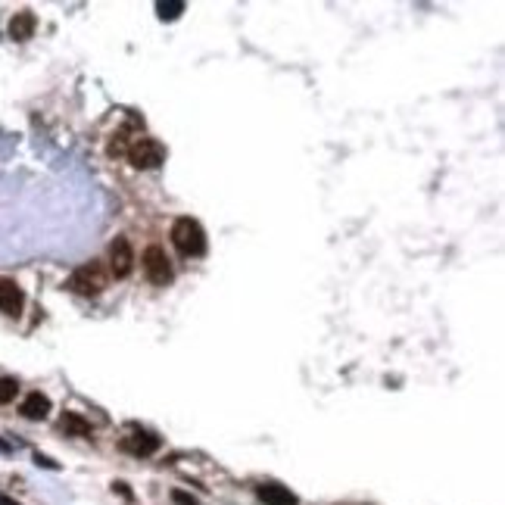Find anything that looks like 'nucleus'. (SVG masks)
Segmentation results:
<instances>
[{"label":"nucleus","instance_id":"12","mask_svg":"<svg viewBox=\"0 0 505 505\" xmlns=\"http://www.w3.org/2000/svg\"><path fill=\"white\" fill-rule=\"evenodd\" d=\"M156 10H159V19H178L184 12V3L181 0H175V3H156Z\"/></svg>","mask_w":505,"mask_h":505},{"label":"nucleus","instance_id":"6","mask_svg":"<svg viewBox=\"0 0 505 505\" xmlns=\"http://www.w3.org/2000/svg\"><path fill=\"white\" fill-rule=\"evenodd\" d=\"M25 309V293L12 278H0V312L10 318H19Z\"/></svg>","mask_w":505,"mask_h":505},{"label":"nucleus","instance_id":"13","mask_svg":"<svg viewBox=\"0 0 505 505\" xmlns=\"http://www.w3.org/2000/svg\"><path fill=\"white\" fill-rule=\"evenodd\" d=\"M16 393H19L16 380H12V378H0V402H10Z\"/></svg>","mask_w":505,"mask_h":505},{"label":"nucleus","instance_id":"5","mask_svg":"<svg viewBox=\"0 0 505 505\" xmlns=\"http://www.w3.org/2000/svg\"><path fill=\"white\" fill-rule=\"evenodd\" d=\"M109 268L116 278H128L134 268V249H131L128 237H116L109 243Z\"/></svg>","mask_w":505,"mask_h":505},{"label":"nucleus","instance_id":"15","mask_svg":"<svg viewBox=\"0 0 505 505\" xmlns=\"http://www.w3.org/2000/svg\"><path fill=\"white\" fill-rule=\"evenodd\" d=\"M112 490H118V493H122L125 499H131V490H128V486L122 484V480H116V484H112Z\"/></svg>","mask_w":505,"mask_h":505},{"label":"nucleus","instance_id":"1","mask_svg":"<svg viewBox=\"0 0 505 505\" xmlns=\"http://www.w3.org/2000/svg\"><path fill=\"white\" fill-rule=\"evenodd\" d=\"M172 243L181 256H203L206 253V231L197 218L181 215L172 224Z\"/></svg>","mask_w":505,"mask_h":505},{"label":"nucleus","instance_id":"9","mask_svg":"<svg viewBox=\"0 0 505 505\" xmlns=\"http://www.w3.org/2000/svg\"><path fill=\"white\" fill-rule=\"evenodd\" d=\"M35 28H37V19H35V12H28V10L16 12V16L10 19V37L12 41H28V37L35 35Z\"/></svg>","mask_w":505,"mask_h":505},{"label":"nucleus","instance_id":"14","mask_svg":"<svg viewBox=\"0 0 505 505\" xmlns=\"http://www.w3.org/2000/svg\"><path fill=\"white\" fill-rule=\"evenodd\" d=\"M172 502L175 505H200L197 496H191V493H184V490H172Z\"/></svg>","mask_w":505,"mask_h":505},{"label":"nucleus","instance_id":"2","mask_svg":"<svg viewBox=\"0 0 505 505\" xmlns=\"http://www.w3.org/2000/svg\"><path fill=\"white\" fill-rule=\"evenodd\" d=\"M141 262H143V274H147V281L150 284H156V287H166V284H172V278H175V268H172V262H168V256H166V249L162 247H147L143 249V256H141Z\"/></svg>","mask_w":505,"mask_h":505},{"label":"nucleus","instance_id":"7","mask_svg":"<svg viewBox=\"0 0 505 505\" xmlns=\"http://www.w3.org/2000/svg\"><path fill=\"white\" fill-rule=\"evenodd\" d=\"M256 496L265 505H299L296 493H290L284 484H259L256 486Z\"/></svg>","mask_w":505,"mask_h":505},{"label":"nucleus","instance_id":"17","mask_svg":"<svg viewBox=\"0 0 505 505\" xmlns=\"http://www.w3.org/2000/svg\"><path fill=\"white\" fill-rule=\"evenodd\" d=\"M0 505H19L16 499H10V496H3V493H0Z\"/></svg>","mask_w":505,"mask_h":505},{"label":"nucleus","instance_id":"3","mask_svg":"<svg viewBox=\"0 0 505 505\" xmlns=\"http://www.w3.org/2000/svg\"><path fill=\"white\" fill-rule=\"evenodd\" d=\"M103 287H106V274L97 262H87V265L75 268L72 278H69V290L81 293V296H97Z\"/></svg>","mask_w":505,"mask_h":505},{"label":"nucleus","instance_id":"16","mask_svg":"<svg viewBox=\"0 0 505 505\" xmlns=\"http://www.w3.org/2000/svg\"><path fill=\"white\" fill-rule=\"evenodd\" d=\"M0 452H3V455H10V452H12V446H10V443H6V440H0Z\"/></svg>","mask_w":505,"mask_h":505},{"label":"nucleus","instance_id":"4","mask_svg":"<svg viewBox=\"0 0 505 505\" xmlns=\"http://www.w3.org/2000/svg\"><path fill=\"white\" fill-rule=\"evenodd\" d=\"M128 159L134 168H159L162 159H166V147L159 141H153V137H141L128 150Z\"/></svg>","mask_w":505,"mask_h":505},{"label":"nucleus","instance_id":"8","mask_svg":"<svg viewBox=\"0 0 505 505\" xmlns=\"http://www.w3.org/2000/svg\"><path fill=\"white\" fill-rule=\"evenodd\" d=\"M122 449L125 452H131V455H137V459H143V455H153L156 449H159V436L156 434H131V436H125L122 440Z\"/></svg>","mask_w":505,"mask_h":505},{"label":"nucleus","instance_id":"10","mask_svg":"<svg viewBox=\"0 0 505 505\" xmlns=\"http://www.w3.org/2000/svg\"><path fill=\"white\" fill-rule=\"evenodd\" d=\"M50 415V399L44 396V393H28L22 402V418H28V421H41V418Z\"/></svg>","mask_w":505,"mask_h":505},{"label":"nucleus","instance_id":"11","mask_svg":"<svg viewBox=\"0 0 505 505\" xmlns=\"http://www.w3.org/2000/svg\"><path fill=\"white\" fill-rule=\"evenodd\" d=\"M60 430H66L69 436H91V424H87L81 415H75V411H62Z\"/></svg>","mask_w":505,"mask_h":505}]
</instances>
